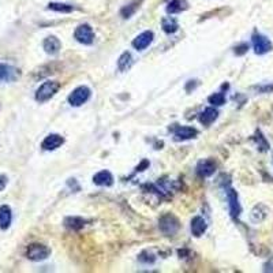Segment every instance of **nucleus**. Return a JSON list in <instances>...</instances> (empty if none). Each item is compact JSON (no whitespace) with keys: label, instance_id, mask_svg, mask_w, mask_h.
I'll return each instance as SVG.
<instances>
[{"label":"nucleus","instance_id":"nucleus-1","mask_svg":"<svg viewBox=\"0 0 273 273\" xmlns=\"http://www.w3.org/2000/svg\"><path fill=\"white\" fill-rule=\"evenodd\" d=\"M60 84L58 81H45L42 85H40V87L36 90V100L39 103H45V101L51 100L55 94L58 93L59 90Z\"/></svg>","mask_w":273,"mask_h":273},{"label":"nucleus","instance_id":"nucleus-2","mask_svg":"<svg viewBox=\"0 0 273 273\" xmlns=\"http://www.w3.org/2000/svg\"><path fill=\"white\" fill-rule=\"evenodd\" d=\"M159 228L166 236H173L179 231L180 223L173 214L167 213L164 216H161L160 220H159Z\"/></svg>","mask_w":273,"mask_h":273},{"label":"nucleus","instance_id":"nucleus-3","mask_svg":"<svg viewBox=\"0 0 273 273\" xmlns=\"http://www.w3.org/2000/svg\"><path fill=\"white\" fill-rule=\"evenodd\" d=\"M252 44H253L255 55H265L273 49L272 41L269 40L267 36L258 33V32H254L252 36Z\"/></svg>","mask_w":273,"mask_h":273},{"label":"nucleus","instance_id":"nucleus-4","mask_svg":"<svg viewBox=\"0 0 273 273\" xmlns=\"http://www.w3.org/2000/svg\"><path fill=\"white\" fill-rule=\"evenodd\" d=\"M49 254H51V249L45 245H41V243H32L26 249V257L34 262L47 260Z\"/></svg>","mask_w":273,"mask_h":273},{"label":"nucleus","instance_id":"nucleus-5","mask_svg":"<svg viewBox=\"0 0 273 273\" xmlns=\"http://www.w3.org/2000/svg\"><path fill=\"white\" fill-rule=\"evenodd\" d=\"M90 94H92V90L85 85L75 87L68 96V104L71 107H81L90 99Z\"/></svg>","mask_w":273,"mask_h":273},{"label":"nucleus","instance_id":"nucleus-6","mask_svg":"<svg viewBox=\"0 0 273 273\" xmlns=\"http://www.w3.org/2000/svg\"><path fill=\"white\" fill-rule=\"evenodd\" d=\"M226 194H227V201H228V209H230V214L233 220H236L242 213V207L239 202V195L233 190L232 187L226 186Z\"/></svg>","mask_w":273,"mask_h":273},{"label":"nucleus","instance_id":"nucleus-7","mask_svg":"<svg viewBox=\"0 0 273 273\" xmlns=\"http://www.w3.org/2000/svg\"><path fill=\"white\" fill-rule=\"evenodd\" d=\"M74 39L84 44V45H90L93 44L94 41V32L92 26L89 23H82L80 26L75 29L74 32Z\"/></svg>","mask_w":273,"mask_h":273},{"label":"nucleus","instance_id":"nucleus-8","mask_svg":"<svg viewBox=\"0 0 273 273\" xmlns=\"http://www.w3.org/2000/svg\"><path fill=\"white\" fill-rule=\"evenodd\" d=\"M21 77V71L15 67L6 64V63H0V84L4 82H14Z\"/></svg>","mask_w":273,"mask_h":273},{"label":"nucleus","instance_id":"nucleus-9","mask_svg":"<svg viewBox=\"0 0 273 273\" xmlns=\"http://www.w3.org/2000/svg\"><path fill=\"white\" fill-rule=\"evenodd\" d=\"M173 137L176 141L193 140L198 135V130L190 126H175L172 128Z\"/></svg>","mask_w":273,"mask_h":273},{"label":"nucleus","instance_id":"nucleus-10","mask_svg":"<svg viewBox=\"0 0 273 273\" xmlns=\"http://www.w3.org/2000/svg\"><path fill=\"white\" fill-rule=\"evenodd\" d=\"M153 32H150V30L142 32V33L138 34L133 40V47L135 48L137 51H144V49H147V48L153 42Z\"/></svg>","mask_w":273,"mask_h":273},{"label":"nucleus","instance_id":"nucleus-11","mask_svg":"<svg viewBox=\"0 0 273 273\" xmlns=\"http://www.w3.org/2000/svg\"><path fill=\"white\" fill-rule=\"evenodd\" d=\"M63 144H64V138H63L60 134H49V135H47V137L44 138L42 144H41V147H42L44 150L51 152V150H56V149L62 147Z\"/></svg>","mask_w":273,"mask_h":273},{"label":"nucleus","instance_id":"nucleus-12","mask_svg":"<svg viewBox=\"0 0 273 273\" xmlns=\"http://www.w3.org/2000/svg\"><path fill=\"white\" fill-rule=\"evenodd\" d=\"M216 163L213 160H201L197 164V173L201 178H208V176H212L216 171Z\"/></svg>","mask_w":273,"mask_h":273},{"label":"nucleus","instance_id":"nucleus-13","mask_svg":"<svg viewBox=\"0 0 273 273\" xmlns=\"http://www.w3.org/2000/svg\"><path fill=\"white\" fill-rule=\"evenodd\" d=\"M190 228H191V233H193L194 236H195V238H200V236H202L204 233L207 232L208 224L204 217L195 216V217H193V220H191Z\"/></svg>","mask_w":273,"mask_h":273},{"label":"nucleus","instance_id":"nucleus-14","mask_svg":"<svg viewBox=\"0 0 273 273\" xmlns=\"http://www.w3.org/2000/svg\"><path fill=\"white\" fill-rule=\"evenodd\" d=\"M42 47H44V51L48 55H56L59 54L60 48H62V42H60V40L56 36H48L47 39L44 40V42H42Z\"/></svg>","mask_w":273,"mask_h":273},{"label":"nucleus","instance_id":"nucleus-15","mask_svg":"<svg viewBox=\"0 0 273 273\" xmlns=\"http://www.w3.org/2000/svg\"><path fill=\"white\" fill-rule=\"evenodd\" d=\"M217 118H219V111L213 107L205 108V109L200 113V116H198V119H200V122L204 126H210Z\"/></svg>","mask_w":273,"mask_h":273},{"label":"nucleus","instance_id":"nucleus-16","mask_svg":"<svg viewBox=\"0 0 273 273\" xmlns=\"http://www.w3.org/2000/svg\"><path fill=\"white\" fill-rule=\"evenodd\" d=\"M13 221V212L8 205L0 207V230H7L11 226Z\"/></svg>","mask_w":273,"mask_h":273},{"label":"nucleus","instance_id":"nucleus-17","mask_svg":"<svg viewBox=\"0 0 273 273\" xmlns=\"http://www.w3.org/2000/svg\"><path fill=\"white\" fill-rule=\"evenodd\" d=\"M268 213H269V209H268L264 204H258V205H255L253 208V210H252V213H250V219L253 223L255 224H258L261 221H264V220L267 219Z\"/></svg>","mask_w":273,"mask_h":273},{"label":"nucleus","instance_id":"nucleus-18","mask_svg":"<svg viewBox=\"0 0 273 273\" xmlns=\"http://www.w3.org/2000/svg\"><path fill=\"white\" fill-rule=\"evenodd\" d=\"M93 183L97 186H112L113 185V176L109 171H100L93 176Z\"/></svg>","mask_w":273,"mask_h":273},{"label":"nucleus","instance_id":"nucleus-19","mask_svg":"<svg viewBox=\"0 0 273 273\" xmlns=\"http://www.w3.org/2000/svg\"><path fill=\"white\" fill-rule=\"evenodd\" d=\"M189 8V3L187 0H171L167 4V13L168 14H179L182 11H186Z\"/></svg>","mask_w":273,"mask_h":273},{"label":"nucleus","instance_id":"nucleus-20","mask_svg":"<svg viewBox=\"0 0 273 273\" xmlns=\"http://www.w3.org/2000/svg\"><path fill=\"white\" fill-rule=\"evenodd\" d=\"M85 224H86V220L78 217V216H71V217H67L64 220V226L73 231H80L85 227Z\"/></svg>","mask_w":273,"mask_h":273},{"label":"nucleus","instance_id":"nucleus-21","mask_svg":"<svg viewBox=\"0 0 273 273\" xmlns=\"http://www.w3.org/2000/svg\"><path fill=\"white\" fill-rule=\"evenodd\" d=\"M161 27H163V30H164L167 34H173L175 32H178L179 23H178V21L175 20V18H172V17H166V18L161 20Z\"/></svg>","mask_w":273,"mask_h":273},{"label":"nucleus","instance_id":"nucleus-22","mask_svg":"<svg viewBox=\"0 0 273 273\" xmlns=\"http://www.w3.org/2000/svg\"><path fill=\"white\" fill-rule=\"evenodd\" d=\"M142 3V0H133L130 4H127L125 6L122 10H120V15L125 18V20H128V18H131L135 11L140 8V4Z\"/></svg>","mask_w":273,"mask_h":273},{"label":"nucleus","instance_id":"nucleus-23","mask_svg":"<svg viewBox=\"0 0 273 273\" xmlns=\"http://www.w3.org/2000/svg\"><path fill=\"white\" fill-rule=\"evenodd\" d=\"M133 64V56L130 52H123L120 55L119 60H118V68L120 71H126Z\"/></svg>","mask_w":273,"mask_h":273},{"label":"nucleus","instance_id":"nucleus-24","mask_svg":"<svg viewBox=\"0 0 273 273\" xmlns=\"http://www.w3.org/2000/svg\"><path fill=\"white\" fill-rule=\"evenodd\" d=\"M48 10H52V11H56V13H63V14H68L74 11V7L71 4H67V3H56V1H52L47 6Z\"/></svg>","mask_w":273,"mask_h":273},{"label":"nucleus","instance_id":"nucleus-25","mask_svg":"<svg viewBox=\"0 0 273 273\" xmlns=\"http://www.w3.org/2000/svg\"><path fill=\"white\" fill-rule=\"evenodd\" d=\"M253 140L257 142V145H258V149H260L261 152H267L269 150V142L267 141V138L264 137V134L261 133L260 130H257L255 131V135L253 137Z\"/></svg>","mask_w":273,"mask_h":273},{"label":"nucleus","instance_id":"nucleus-26","mask_svg":"<svg viewBox=\"0 0 273 273\" xmlns=\"http://www.w3.org/2000/svg\"><path fill=\"white\" fill-rule=\"evenodd\" d=\"M208 101H209V104H212V105L221 107V105L226 104V96H224V93H221V92H219V93H213L212 96H209Z\"/></svg>","mask_w":273,"mask_h":273},{"label":"nucleus","instance_id":"nucleus-27","mask_svg":"<svg viewBox=\"0 0 273 273\" xmlns=\"http://www.w3.org/2000/svg\"><path fill=\"white\" fill-rule=\"evenodd\" d=\"M138 260H140L142 264H153L154 261H156V257H154L152 253H149L147 250H145V252H142V253L138 255Z\"/></svg>","mask_w":273,"mask_h":273},{"label":"nucleus","instance_id":"nucleus-28","mask_svg":"<svg viewBox=\"0 0 273 273\" xmlns=\"http://www.w3.org/2000/svg\"><path fill=\"white\" fill-rule=\"evenodd\" d=\"M247 51H249V44H246V42H242V44H239V45H236V47H235V49H233L235 55H238V56H242V55H245Z\"/></svg>","mask_w":273,"mask_h":273},{"label":"nucleus","instance_id":"nucleus-29","mask_svg":"<svg viewBox=\"0 0 273 273\" xmlns=\"http://www.w3.org/2000/svg\"><path fill=\"white\" fill-rule=\"evenodd\" d=\"M7 182H8V179H7L6 175H0V191H3L6 189Z\"/></svg>","mask_w":273,"mask_h":273},{"label":"nucleus","instance_id":"nucleus-30","mask_svg":"<svg viewBox=\"0 0 273 273\" xmlns=\"http://www.w3.org/2000/svg\"><path fill=\"white\" fill-rule=\"evenodd\" d=\"M260 92H262V93H268V92H272L273 90V84H271V85H264V86H258L257 87Z\"/></svg>","mask_w":273,"mask_h":273}]
</instances>
